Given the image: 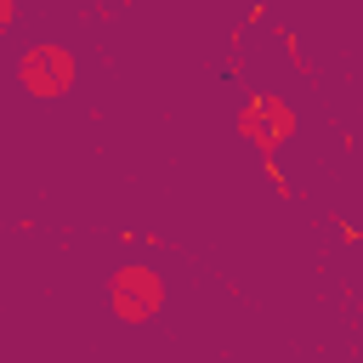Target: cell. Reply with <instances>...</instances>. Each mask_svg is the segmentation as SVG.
I'll return each mask as SVG.
<instances>
[{"label":"cell","mask_w":363,"mask_h":363,"mask_svg":"<svg viewBox=\"0 0 363 363\" xmlns=\"http://www.w3.org/2000/svg\"><path fill=\"white\" fill-rule=\"evenodd\" d=\"M295 125H301V113L284 102V96H250L244 102V113H238V130L255 142V153H278L289 136H295Z\"/></svg>","instance_id":"7a4b0ae2"},{"label":"cell","mask_w":363,"mask_h":363,"mask_svg":"<svg viewBox=\"0 0 363 363\" xmlns=\"http://www.w3.org/2000/svg\"><path fill=\"white\" fill-rule=\"evenodd\" d=\"M17 79L34 96H62V91H74V57L62 45H28L17 57Z\"/></svg>","instance_id":"3957f363"},{"label":"cell","mask_w":363,"mask_h":363,"mask_svg":"<svg viewBox=\"0 0 363 363\" xmlns=\"http://www.w3.org/2000/svg\"><path fill=\"white\" fill-rule=\"evenodd\" d=\"M108 301H113V318H125V323H147V318L164 312V284H159L153 267L125 261V267L113 272V284H108Z\"/></svg>","instance_id":"6da1fadb"}]
</instances>
